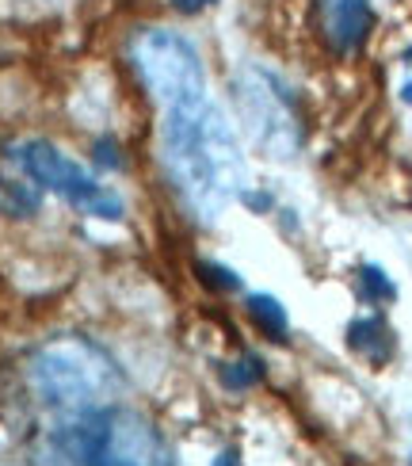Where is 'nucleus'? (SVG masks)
I'll return each mask as SVG.
<instances>
[{
  "instance_id": "obj_1",
  "label": "nucleus",
  "mask_w": 412,
  "mask_h": 466,
  "mask_svg": "<svg viewBox=\"0 0 412 466\" xmlns=\"http://www.w3.org/2000/svg\"><path fill=\"white\" fill-rule=\"evenodd\" d=\"M161 149L168 177L195 218L214 222L222 210L245 196V153L237 146L226 111L210 92L165 104Z\"/></svg>"
},
{
  "instance_id": "obj_2",
  "label": "nucleus",
  "mask_w": 412,
  "mask_h": 466,
  "mask_svg": "<svg viewBox=\"0 0 412 466\" xmlns=\"http://www.w3.org/2000/svg\"><path fill=\"white\" fill-rule=\"evenodd\" d=\"M46 466H176V459L142 413L100 405L65 417L50 432Z\"/></svg>"
},
{
  "instance_id": "obj_3",
  "label": "nucleus",
  "mask_w": 412,
  "mask_h": 466,
  "mask_svg": "<svg viewBox=\"0 0 412 466\" xmlns=\"http://www.w3.org/2000/svg\"><path fill=\"white\" fill-rule=\"evenodd\" d=\"M31 386L54 413L76 417L100 410V405H111V398L123 390L126 379L119 363L95 340L81 333H62L50 337L31 356Z\"/></svg>"
},
{
  "instance_id": "obj_4",
  "label": "nucleus",
  "mask_w": 412,
  "mask_h": 466,
  "mask_svg": "<svg viewBox=\"0 0 412 466\" xmlns=\"http://www.w3.org/2000/svg\"><path fill=\"white\" fill-rule=\"evenodd\" d=\"M8 157L19 165V172H24L31 184H38L43 191H54V196H62L76 210H85V215L104 218V222H119L123 218V199L115 196L111 187H104L95 177H88V172L57 146H50L43 138H31V142H19Z\"/></svg>"
},
{
  "instance_id": "obj_5",
  "label": "nucleus",
  "mask_w": 412,
  "mask_h": 466,
  "mask_svg": "<svg viewBox=\"0 0 412 466\" xmlns=\"http://www.w3.org/2000/svg\"><path fill=\"white\" fill-rule=\"evenodd\" d=\"M130 62L142 76V85L156 104H176L187 96L206 92V73L195 50L184 35L165 31V27H146L130 43Z\"/></svg>"
},
{
  "instance_id": "obj_6",
  "label": "nucleus",
  "mask_w": 412,
  "mask_h": 466,
  "mask_svg": "<svg viewBox=\"0 0 412 466\" xmlns=\"http://www.w3.org/2000/svg\"><path fill=\"white\" fill-rule=\"evenodd\" d=\"M233 96H237L241 119L248 123L256 146L275 161H290L302 146V127L286 88L264 69H241L233 81Z\"/></svg>"
},
{
  "instance_id": "obj_7",
  "label": "nucleus",
  "mask_w": 412,
  "mask_h": 466,
  "mask_svg": "<svg viewBox=\"0 0 412 466\" xmlns=\"http://www.w3.org/2000/svg\"><path fill=\"white\" fill-rule=\"evenodd\" d=\"M321 27L332 50L351 54L367 43L370 27H375V8L370 0H321Z\"/></svg>"
},
{
  "instance_id": "obj_8",
  "label": "nucleus",
  "mask_w": 412,
  "mask_h": 466,
  "mask_svg": "<svg viewBox=\"0 0 412 466\" xmlns=\"http://www.w3.org/2000/svg\"><path fill=\"white\" fill-rule=\"evenodd\" d=\"M347 344L351 352H359L370 363H386L394 356V333L382 318H356L347 325Z\"/></svg>"
},
{
  "instance_id": "obj_9",
  "label": "nucleus",
  "mask_w": 412,
  "mask_h": 466,
  "mask_svg": "<svg viewBox=\"0 0 412 466\" xmlns=\"http://www.w3.org/2000/svg\"><path fill=\"white\" fill-rule=\"evenodd\" d=\"M248 314H252V321H256L271 340H286L290 318H286V309H283L279 299H271V295H248Z\"/></svg>"
},
{
  "instance_id": "obj_10",
  "label": "nucleus",
  "mask_w": 412,
  "mask_h": 466,
  "mask_svg": "<svg viewBox=\"0 0 412 466\" xmlns=\"http://www.w3.org/2000/svg\"><path fill=\"white\" fill-rule=\"evenodd\" d=\"M0 210L12 218H27L38 210V184H24V180H8L0 177Z\"/></svg>"
},
{
  "instance_id": "obj_11",
  "label": "nucleus",
  "mask_w": 412,
  "mask_h": 466,
  "mask_svg": "<svg viewBox=\"0 0 412 466\" xmlns=\"http://www.w3.org/2000/svg\"><path fill=\"white\" fill-rule=\"evenodd\" d=\"M359 287H363V299H370V302H394L397 299L394 279H389L378 264H363L359 268Z\"/></svg>"
},
{
  "instance_id": "obj_12",
  "label": "nucleus",
  "mask_w": 412,
  "mask_h": 466,
  "mask_svg": "<svg viewBox=\"0 0 412 466\" xmlns=\"http://www.w3.org/2000/svg\"><path fill=\"white\" fill-rule=\"evenodd\" d=\"M264 379V367L256 356H241L237 363H226L222 367V382L229 390H248V386H256Z\"/></svg>"
},
{
  "instance_id": "obj_13",
  "label": "nucleus",
  "mask_w": 412,
  "mask_h": 466,
  "mask_svg": "<svg viewBox=\"0 0 412 466\" xmlns=\"http://www.w3.org/2000/svg\"><path fill=\"white\" fill-rule=\"evenodd\" d=\"M195 271H199V279L206 283V287H218V290H237L241 287V276H237V271H229V268H222V264H199V268H195Z\"/></svg>"
},
{
  "instance_id": "obj_14",
  "label": "nucleus",
  "mask_w": 412,
  "mask_h": 466,
  "mask_svg": "<svg viewBox=\"0 0 412 466\" xmlns=\"http://www.w3.org/2000/svg\"><path fill=\"white\" fill-rule=\"evenodd\" d=\"M95 165H104V168H123V157H119V146H115L111 138H104V142H95Z\"/></svg>"
},
{
  "instance_id": "obj_15",
  "label": "nucleus",
  "mask_w": 412,
  "mask_h": 466,
  "mask_svg": "<svg viewBox=\"0 0 412 466\" xmlns=\"http://www.w3.org/2000/svg\"><path fill=\"white\" fill-rule=\"evenodd\" d=\"M210 5H218V0H172V8L184 12V15H199V12L210 8Z\"/></svg>"
},
{
  "instance_id": "obj_16",
  "label": "nucleus",
  "mask_w": 412,
  "mask_h": 466,
  "mask_svg": "<svg viewBox=\"0 0 412 466\" xmlns=\"http://www.w3.org/2000/svg\"><path fill=\"white\" fill-rule=\"evenodd\" d=\"M214 466H241V455H237V451H233V448H229V451H222L218 459H214Z\"/></svg>"
},
{
  "instance_id": "obj_17",
  "label": "nucleus",
  "mask_w": 412,
  "mask_h": 466,
  "mask_svg": "<svg viewBox=\"0 0 412 466\" xmlns=\"http://www.w3.org/2000/svg\"><path fill=\"white\" fill-rule=\"evenodd\" d=\"M401 100H405V104H412V76H408V81L401 85Z\"/></svg>"
},
{
  "instance_id": "obj_18",
  "label": "nucleus",
  "mask_w": 412,
  "mask_h": 466,
  "mask_svg": "<svg viewBox=\"0 0 412 466\" xmlns=\"http://www.w3.org/2000/svg\"><path fill=\"white\" fill-rule=\"evenodd\" d=\"M408 462H412V459H408Z\"/></svg>"
}]
</instances>
